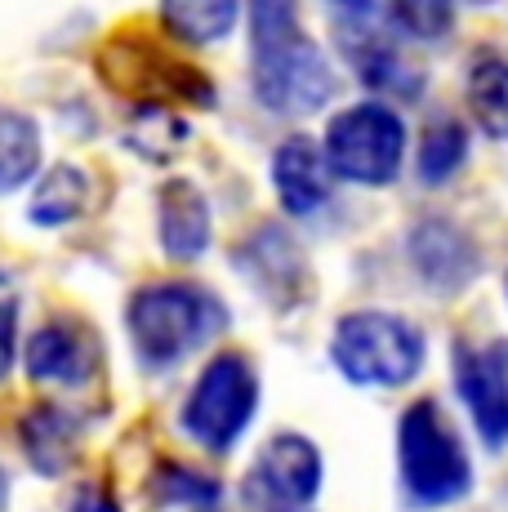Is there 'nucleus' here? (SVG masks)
Returning a JSON list of instances; mask_svg holds the SVG:
<instances>
[{
    "label": "nucleus",
    "mask_w": 508,
    "mask_h": 512,
    "mask_svg": "<svg viewBox=\"0 0 508 512\" xmlns=\"http://www.w3.org/2000/svg\"><path fill=\"white\" fill-rule=\"evenodd\" d=\"M250 5V85L272 116H312L339 94L326 49L299 27V0Z\"/></svg>",
    "instance_id": "1"
},
{
    "label": "nucleus",
    "mask_w": 508,
    "mask_h": 512,
    "mask_svg": "<svg viewBox=\"0 0 508 512\" xmlns=\"http://www.w3.org/2000/svg\"><path fill=\"white\" fill-rule=\"evenodd\" d=\"M228 303L197 281H152L125 303V330H130L134 357L152 370L179 366L210 339L228 330Z\"/></svg>",
    "instance_id": "2"
},
{
    "label": "nucleus",
    "mask_w": 508,
    "mask_h": 512,
    "mask_svg": "<svg viewBox=\"0 0 508 512\" xmlns=\"http://www.w3.org/2000/svg\"><path fill=\"white\" fill-rule=\"evenodd\" d=\"M94 76L103 81V90L139 107H214L210 76L139 27H116L94 49Z\"/></svg>",
    "instance_id": "3"
},
{
    "label": "nucleus",
    "mask_w": 508,
    "mask_h": 512,
    "mask_svg": "<svg viewBox=\"0 0 508 512\" xmlns=\"http://www.w3.org/2000/svg\"><path fill=\"white\" fill-rule=\"evenodd\" d=\"M397 481L410 508H451L473 490V464L433 397L410 401L397 419Z\"/></svg>",
    "instance_id": "4"
},
{
    "label": "nucleus",
    "mask_w": 508,
    "mask_h": 512,
    "mask_svg": "<svg viewBox=\"0 0 508 512\" xmlns=\"http://www.w3.org/2000/svg\"><path fill=\"white\" fill-rule=\"evenodd\" d=\"M428 357V339L397 312L361 308L335 321L330 361L353 388H406Z\"/></svg>",
    "instance_id": "5"
},
{
    "label": "nucleus",
    "mask_w": 508,
    "mask_h": 512,
    "mask_svg": "<svg viewBox=\"0 0 508 512\" xmlns=\"http://www.w3.org/2000/svg\"><path fill=\"white\" fill-rule=\"evenodd\" d=\"M259 410V374L241 352H214L179 410V428L210 455H228Z\"/></svg>",
    "instance_id": "6"
},
{
    "label": "nucleus",
    "mask_w": 508,
    "mask_h": 512,
    "mask_svg": "<svg viewBox=\"0 0 508 512\" xmlns=\"http://www.w3.org/2000/svg\"><path fill=\"white\" fill-rule=\"evenodd\" d=\"M321 152H326L335 179L357 187H388L397 183L406 161V125L388 103L366 98V103H353L330 116Z\"/></svg>",
    "instance_id": "7"
},
{
    "label": "nucleus",
    "mask_w": 508,
    "mask_h": 512,
    "mask_svg": "<svg viewBox=\"0 0 508 512\" xmlns=\"http://www.w3.org/2000/svg\"><path fill=\"white\" fill-rule=\"evenodd\" d=\"M232 268L250 281V290L277 312H290L312 299V268L304 245L281 223H259L232 245Z\"/></svg>",
    "instance_id": "8"
},
{
    "label": "nucleus",
    "mask_w": 508,
    "mask_h": 512,
    "mask_svg": "<svg viewBox=\"0 0 508 512\" xmlns=\"http://www.w3.org/2000/svg\"><path fill=\"white\" fill-rule=\"evenodd\" d=\"M321 481H326V464H321L317 441H308L304 432H277L246 472V499L263 512L308 508L321 495Z\"/></svg>",
    "instance_id": "9"
},
{
    "label": "nucleus",
    "mask_w": 508,
    "mask_h": 512,
    "mask_svg": "<svg viewBox=\"0 0 508 512\" xmlns=\"http://www.w3.org/2000/svg\"><path fill=\"white\" fill-rule=\"evenodd\" d=\"M451 374H455V392L464 401L482 446L491 455L508 450V339H495L486 348L455 343Z\"/></svg>",
    "instance_id": "10"
},
{
    "label": "nucleus",
    "mask_w": 508,
    "mask_h": 512,
    "mask_svg": "<svg viewBox=\"0 0 508 512\" xmlns=\"http://www.w3.org/2000/svg\"><path fill=\"white\" fill-rule=\"evenodd\" d=\"M406 254H410V268L419 272V281L433 294H442V299L464 294L468 285L482 277V250H477V241L455 219H442V214H428V219H419L410 228Z\"/></svg>",
    "instance_id": "11"
},
{
    "label": "nucleus",
    "mask_w": 508,
    "mask_h": 512,
    "mask_svg": "<svg viewBox=\"0 0 508 512\" xmlns=\"http://www.w3.org/2000/svg\"><path fill=\"white\" fill-rule=\"evenodd\" d=\"M23 370L32 383H58V388H85L103 370V343L85 321L58 317L32 330L23 348Z\"/></svg>",
    "instance_id": "12"
},
{
    "label": "nucleus",
    "mask_w": 508,
    "mask_h": 512,
    "mask_svg": "<svg viewBox=\"0 0 508 512\" xmlns=\"http://www.w3.org/2000/svg\"><path fill=\"white\" fill-rule=\"evenodd\" d=\"M156 236H161V254L174 263H197L214 241L210 196L183 174L165 179L156 192Z\"/></svg>",
    "instance_id": "13"
},
{
    "label": "nucleus",
    "mask_w": 508,
    "mask_h": 512,
    "mask_svg": "<svg viewBox=\"0 0 508 512\" xmlns=\"http://www.w3.org/2000/svg\"><path fill=\"white\" fill-rule=\"evenodd\" d=\"M330 187H335V170H330L326 152L304 134L286 139L272 152V192L286 214H295V219L317 214L330 201Z\"/></svg>",
    "instance_id": "14"
},
{
    "label": "nucleus",
    "mask_w": 508,
    "mask_h": 512,
    "mask_svg": "<svg viewBox=\"0 0 508 512\" xmlns=\"http://www.w3.org/2000/svg\"><path fill=\"white\" fill-rule=\"evenodd\" d=\"M344 54L353 63V72L361 76L370 94L379 98H402V103H415L424 94V67L410 63V58L397 49L393 41L375 36L370 27H357V32H344Z\"/></svg>",
    "instance_id": "15"
},
{
    "label": "nucleus",
    "mask_w": 508,
    "mask_h": 512,
    "mask_svg": "<svg viewBox=\"0 0 508 512\" xmlns=\"http://www.w3.org/2000/svg\"><path fill=\"white\" fill-rule=\"evenodd\" d=\"M18 446L41 477H63L81 455V419L54 401H36L18 419Z\"/></svg>",
    "instance_id": "16"
},
{
    "label": "nucleus",
    "mask_w": 508,
    "mask_h": 512,
    "mask_svg": "<svg viewBox=\"0 0 508 512\" xmlns=\"http://www.w3.org/2000/svg\"><path fill=\"white\" fill-rule=\"evenodd\" d=\"M90 174L81 165H50V170L36 179L32 201H27V223L36 228H67L90 210Z\"/></svg>",
    "instance_id": "17"
},
{
    "label": "nucleus",
    "mask_w": 508,
    "mask_h": 512,
    "mask_svg": "<svg viewBox=\"0 0 508 512\" xmlns=\"http://www.w3.org/2000/svg\"><path fill=\"white\" fill-rule=\"evenodd\" d=\"M241 0H161L165 36L183 45H219L237 32Z\"/></svg>",
    "instance_id": "18"
},
{
    "label": "nucleus",
    "mask_w": 508,
    "mask_h": 512,
    "mask_svg": "<svg viewBox=\"0 0 508 512\" xmlns=\"http://www.w3.org/2000/svg\"><path fill=\"white\" fill-rule=\"evenodd\" d=\"M41 174V130L32 116L0 107V196L18 192Z\"/></svg>",
    "instance_id": "19"
},
{
    "label": "nucleus",
    "mask_w": 508,
    "mask_h": 512,
    "mask_svg": "<svg viewBox=\"0 0 508 512\" xmlns=\"http://www.w3.org/2000/svg\"><path fill=\"white\" fill-rule=\"evenodd\" d=\"M468 125L455 121V116H437V121H428L424 139H419V152H415V174L424 187H442L451 183L459 170H464L468 161Z\"/></svg>",
    "instance_id": "20"
},
{
    "label": "nucleus",
    "mask_w": 508,
    "mask_h": 512,
    "mask_svg": "<svg viewBox=\"0 0 508 512\" xmlns=\"http://www.w3.org/2000/svg\"><path fill=\"white\" fill-rule=\"evenodd\" d=\"M468 107L491 139L508 143V63L495 54L473 58L468 67Z\"/></svg>",
    "instance_id": "21"
},
{
    "label": "nucleus",
    "mask_w": 508,
    "mask_h": 512,
    "mask_svg": "<svg viewBox=\"0 0 508 512\" xmlns=\"http://www.w3.org/2000/svg\"><path fill=\"white\" fill-rule=\"evenodd\" d=\"M152 499L165 508H214L219 504V481L201 477L188 464H161L148 481Z\"/></svg>",
    "instance_id": "22"
},
{
    "label": "nucleus",
    "mask_w": 508,
    "mask_h": 512,
    "mask_svg": "<svg viewBox=\"0 0 508 512\" xmlns=\"http://www.w3.org/2000/svg\"><path fill=\"white\" fill-rule=\"evenodd\" d=\"M397 32L410 41H442L455 27V0H388Z\"/></svg>",
    "instance_id": "23"
},
{
    "label": "nucleus",
    "mask_w": 508,
    "mask_h": 512,
    "mask_svg": "<svg viewBox=\"0 0 508 512\" xmlns=\"http://www.w3.org/2000/svg\"><path fill=\"white\" fill-rule=\"evenodd\" d=\"M14 357H18V303L0 299V379L9 374Z\"/></svg>",
    "instance_id": "24"
},
{
    "label": "nucleus",
    "mask_w": 508,
    "mask_h": 512,
    "mask_svg": "<svg viewBox=\"0 0 508 512\" xmlns=\"http://www.w3.org/2000/svg\"><path fill=\"white\" fill-rule=\"evenodd\" d=\"M72 512H121V504L107 486H81L72 495Z\"/></svg>",
    "instance_id": "25"
},
{
    "label": "nucleus",
    "mask_w": 508,
    "mask_h": 512,
    "mask_svg": "<svg viewBox=\"0 0 508 512\" xmlns=\"http://www.w3.org/2000/svg\"><path fill=\"white\" fill-rule=\"evenodd\" d=\"M330 5L344 9L348 18H361V14H370V9H375V0H330Z\"/></svg>",
    "instance_id": "26"
},
{
    "label": "nucleus",
    "mask_w": 508,
    "mask_h": 512,
    "mask_svg": "<svg viewBox=\"0 0 508 512\" xmlns=\"http://www.w3.org/2000/svg\"><path fill=\"white\" fill-rule=\"evenodd\" d=\"M9 504V477H5V468H0V508Z\"/></svg>",
    "instance_id": "27"
},
{
    "label": "nucleus",
    "mask_w": 508,
    "mask_h": 512,
    "mask_svg": "<svg viewBox=\"0 0 508 512\" xmlns=\"http://www.w3.org/2000/svg\"><path fill=\"white\" fill-rule=\"evenodd\" d=\"M268 512H308V508H268Z\"/></svg>",
    "instance_id": "28"
},
{
    "label": "nucleus",
    "mask_w": 508,
    "mask_h": 512,
    "mask_svg": "<svg viewBox=\"0 0 508 512\" xmlns=\"http://www.w3.org/2000/svg\"><path fill=\"white\" fill-rule=\"evenodd\" d=\"M0 290H5V272H0Z\"/></svg>",
    "instance_id": "29"
},
{
    "label": "nucleus",
    "mask_w": 508,
    "mask_h": 512,
    "mask_svg": "<svg viewBox=\"0 0 508 512\" xmlns=\"http://www.w3.org/2000/svg\"><path fill=\"white\" fill-rule=\"evenodd\" d=\"M477 5H491V0H477Z\"/></svg>",
    "instance_id": "30"
},
{
    "label": "nucleus",
    "mask_w": 508,
    "mask_h": 512,
    "mask_svg": "<svg viewBox=\"0 0 508 512\" xmlns=\"http://www.w3.org/2000/svg\"><path fill=\"white\" fill-rule=\"evenodd\" d=\"M504 290H508V285H504Z\"/></svg>",
    "instance_id": "31"
}]
</instances>
